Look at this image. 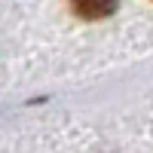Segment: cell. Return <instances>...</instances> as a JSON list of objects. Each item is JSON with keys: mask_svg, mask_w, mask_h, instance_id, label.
<instances>
[{"mask_svg": "<svg viewBox=\"0 0 153 153\" xmlns=\"http://www.w3.org/2000/svg\"><path fill=\"white\" fill-rule=\"evenodd\" d=\"M120 6V0H71V9L76 12L80 19H107L113 16Z\"/></svg>", "mask_w": 153, "mask_h": 153, "instance_id": "6da1fadb", "label": "cell"}]
</instances>
